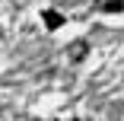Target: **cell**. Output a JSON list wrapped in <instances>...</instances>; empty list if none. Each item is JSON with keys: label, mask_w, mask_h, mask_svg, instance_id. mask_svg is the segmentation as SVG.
Returning <instances> with one entry per match:
<instances>
[{"label": "cell", "mask_w": 124, "mask_h": 121, "mask_svg": "<svg viewBox=\"0 0 124 121\" xmlns=\"http://www.w3.org/2000/svg\"><path fill=\"white\" fill-rule=\"evenodd\" d=\"M86 54H89V45H86V41H73V45L67 48V57H70L73 64H80Z\"/></svg>", "instance_id": "1"}, {"label": "cell", "mask_w": 124, "mask_h": 121, "mask_svg": "<svg viewBox=\"0 0 124 121\" xmlns=\"http://www.w3.org/2000/svg\"><path fill=\"white\" fill-rule=\"evenodd\" d=\"M102 13H124V0H105Z\"/></svg>", "instance_id": "3"}, {"label": "cell", "mask_w": 124, "mask_h": 121, "mask_svg": "<svg viewBox=\"0 0 124 121\" xmlns=\"http://www.w3.org/2000/svg\"><path fill=\"white\" fill-rule=\"evenodd\" d=\"M45 26H48V29H61V26H64V16L54 13V10H45Z\"/></svg>", "instance_id": "2"}]
</instances>
